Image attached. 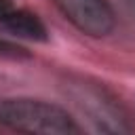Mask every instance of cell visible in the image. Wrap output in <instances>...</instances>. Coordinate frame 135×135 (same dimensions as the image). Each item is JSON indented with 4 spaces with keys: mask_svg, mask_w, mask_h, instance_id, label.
<instances>
[{
    "mask_svg": "<svg viewBox=\"0 0 135 135\" xmlns=\"http://www.w3.org/2000/svg\"><path fill=\"white\" fill-rule=\"evenodd\" d=\"M53 4L76 30L86 36L103 38L116 25V17L108 0H53Z\"/></svg>",
    "mask_w": 135,
    "mask_h": 135,
    "instance_id": "cell-2",
    "label": "cell"
},
{
    "mask_svg": "<svg viewBox=\"0 0 135 135\" xmlns=\"http://www.w3.org/2000/svg\"><path fill=\"white\" fill-rule=\"evenodd\" d=\"M0 21L4 23L6 30H11L13 34H17V36H21V38L38 40V42H44V40L49 38L44 23H42L36 15H32V13H27V11H15V8H13V11H11L8 15H4Z\"/></svg>",
    "mask_w": 135,
    "mask_h": 135,
    "instance_id": "cell-3",
    "label": "cell"
},
{
    "mask_svg": "<svg viewBox=\"0 0 135 135\" xmlns=\"http://www.w3.org/2000/svg\"><path fill=\"white\" fill-rule=\"evenodd\" d=\"M0 57H6V59H27L30 55L17 46V44H11L6 40H0Z\"/></svg>",
    "mask_w": 135,
    "mask_h": 135,
    "instance_id": "cell-4",
    "label": "cell"
},
{
    "mask_svg": "<svg viewBox=\"0 0 135 135\" xmlns=\"http://www.w3.org/2000/svg\"><path fill=\"white\" fill-rule=\"evenodd\" d=\"M13 11V4H11V0H0V19L4 17V15H8Z\"/></svg>",
    "mask_w": 135,
    "mask_h": 135,
    "instance_id": "cell-5",
    "label": "cell"
},
{
    "mask_svg": "<svg viewBox=\"0 0 135 135\" xmlns=\"http://www.w3.org/2000/svg\"><path fill=\"white\" fill-rule=\"evenodd\" d=\"M0 124L19 133H34V135L80 133V127L63 108L30 97L4 99L0 103Z\"/></svg>",
    "mask_w": 135,
    "mask_h": 135,
    "instance_id": "cell-1",
    "label": "cell"
}]
</instances>
